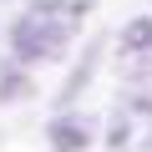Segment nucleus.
Here are the masks:
<instances>
[{"instance_id": "1", "label": "nucleus", "mask_w": 152, "mask_h": 152, "mask_svg": "<svg viewBox=\"0 0 152 152\" xmlns=\"http://www.w3.org/2000/svg\"><path fill=\"white\" fill-rule=\"evenodd\" d=\"M66 26L61 20H51V10H31L15 31H10V46H15V61H51V56H61V46H66Z\"/></svg>"}, {"instance_id": "2", "label": "nucleus", "mask_w": 152, "mask_h": 152, "mask_svg": "<svg viewBox=\"0 0 152 152\" xmlns=\"http://www.w3.org/2000/svg\"><path fill=\"white\" fill-rule=\"evenodd\" d=\"M91 142V122L86 117H56L51 122V152H81Z\"/></svg>"}, {"instance_id": "3", "label": "nucleus", "mask_w": 152, "mask_h": 152, "mask_svg": "<svg viewBox=\"0 0 152 152\" xmlns=\"http://www.w3.org/2000/svg\"><path fill=\"white\" fill-rule=\"evenodd\" d=\"M96 61H102V36H96V41H91V46L81 51V66H76V71L66 76V91H61V102H66V107H71L76 96L86 91V81H91V71H96Z\"/></svg>"}, {"instance_id": "4", "label": "nucleus", "mask_w": 152, "mask_h": 152, "mask_svg": "<svg viewBox=\"0 0 152 152\" xmlns=\"http://www.w3.org/2000/svg\"><path fill=\"white\" fill-rule=\"evenodd\" d=\"M122 51H152V15H137L127 31H122Z\"/></svg>"}, {"instance_id": "5", "label": "nucleus", "mask_w": 152, "mask_h": 152, "mask_svg": "<svg viewBox=\"0 0 152 152\" xmlns=\"http://www.w3.org/2000/svg\"><path fill=\"white\" fill-rule=\"evenodd\" d=\"M20 96H26V76H15V71H10L5 81H0V102H20Z\"/></svg>"}]
</instances>
